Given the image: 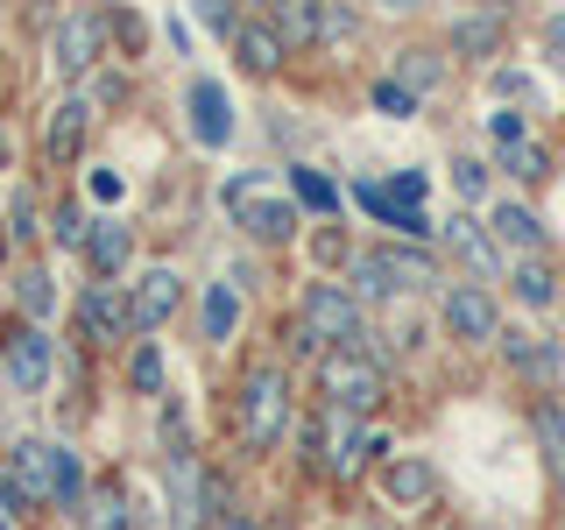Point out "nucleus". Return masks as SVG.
<instances>
[{
    "instance_id": "nucleus-1",
    "label": "nucleus",
    "mask_w": 565,
    "mask_h": 530,
    "mask_svg": "<svg viewBox=\"0 0 565 530\" xmlns=\"http://www.w3.org/2000/svg\"><path fill=\"white\" fill-rule=\"evenodd\" d=\"M361 297L347 283H311L305 290V318H297V347L305 353H332V347H361Z\"/></svg>"
},
{
    "instance_id": "nucleus-2",
    "label": "nucleus",
    "mask_w": 565,
    "mask_h": 530,
    "mask_svg": "<svg viewBox=\"0 0 565 530\" xmlns=\"http://www.w3.org/2000/svg\"><path fill=\"white\" fill-rule=\"evenodd\" d=\"M282 432H290V375L276 361H262L241 382V446L269 453V446H282Z\"/></svg>"
},
{
    "instance_id": "nucleus-3",
    "label": "nucleus",
    "mask_w": 565,
    "mask_h": 530,
    "mask_svg": "<svg viewBox=\"0 0 565 530\" xmlns=\"http://www.w3.org/2000/svg\"><path fill=\"white\" fill-rule=\"evenodd\" d=\"M353 297H367V305H382V297H403V290H424V283H438V262L424 255V247H367V255H353Z\"/></svg>"
},
{
    "instance_id": "nucleus-4",
    "label": "nucleus",
    "mask_w": 565,
    "mask_h": 530,
    "mask_svg": "<svg viewBox=\"0 0 565 530\" xmlns=\"http://www.w3.org/2000/svg\"><path fill=\"white\" fill-rule=\"evenodd\" d=\"M318 389H326V411L367 417V411L382 403V368L367 361L361 347H332L326 361H318Z\"/></svg>"
},
{
    "instance_id": "nucleus-5",
    "label": "nucleus",
    "mask_w": 565,
    "mask_h": 530,
    "mask_svg": "<svg viewBox=\"0 0 565 530\" xmlns=\"http://www.w3.org/2000/svg\"><path fill=\"white\" fill-rule=\"evenodd\" d=\"M0 502H8V509H43V502H57V446H50V438L14 446L8 481H0Z\"/></svg>"
},
{
    "instance_id": "nucleus-6",
    "label": "nucleus",
    "mask_w": 565,
    "mask_h": 530,
    "mask_svg": "<svg viewBox=\"0 0 565 530\" xmlns=\"http://www.w3.org/2000/svg\"><path fill=\"white\" fill-rule=\"evenodd\" d=\"M226 205H234V220L255 241H297V226H305L290 199H269V191H262V177H234V184H226Z\"/></svg>"
},
{
    "instance_id": "nucleus-7",
    "label": "nucleus",
    "mask_w": 565,
    "mask_h": 530,
    "mask_svg": "<svg viewBox=\"0 0 565 530\" xmlns=\"http://www.w3.org/2000/svg\"><path fill=\"white\" fill-rule=\"evenodd\" d=\"M446 332L459 347H494L502 340V311H494V297H488V283H446Z\"/></svg>"
},
{
    "instance_id": "nucleus-8",
    "label": "nucleus",
    "mask_w": 565,
    "mask_h": 530,
    "mask_svg": "<svg viewBox=\"0 0 565 530\" xmlns=\"http://www.w3.org/2000/svg\"><path fill=\"white\" fill-rule=\"evenodd\" d=\"M106 50V14H64L57 29H50V64L64 71V78H85V71L99 64Z\"/></svg>"
},
{
    "instance_id": "nucleus-9",
    "label": "nucleus",
    "mask_w": 565,
    "mask_h": 530,
    "mask_svg": "<svg viewBox=\"0 0 565 530\" xmlns=\"http://www.w3.org/2000/svg\"><path fill=\"white\" fill-rule=\"evenodd\" d=\"M78 332H85V347H114L120 332H135V311L114 297V283H93L78 297Z\"/></svg>"
},
{
    "instance_id": "nucleus-10",
    "label": "nucleus",
    "mask_w": 565,
    "mask_h": 530,
    "mask_svg": "<svg viewBox=\"0 0 565 530\" xmlns=\"http://www.w3.org/2000/svg\"><path fill=\"white\" fill-rule=\"evenodd\" d=\"M177 305H184V276H177V269H149V276L135 283V297H128L135 332H163Z\"/></svg>"
},
{
    "instance_id": "nucleus-11",
    "label": "nucleus",
    "mask_w": 565,
    "mask_h": 530,
    "mask_svg": "<svg viewBox=\"0 0 565 530\" xmlns=\"http://www.w3.org/2000/svg\"><path fill=\"white\" fill-rule=\"evenodd\" d=\"M382 495L396 509H431L438 502V467H431V459H417V453L388 459V467H382Z\"/></svg>"
},
{
    "instance_id": "nucleus-12",
    "label": "nucleus",
    "mask_w": 565,
    "mask_h": 530,
    "mask_svg": "<svg viewBox=\"0 0 565 530\" xmlns=\"http://www.w3.org/2000/svg\"><path fill=\"white\" fill-rule=\"evenodd\" d=\"M367 453H382L375 432H361V417L353 411H332V438H326V467L340 474V481H353V474L367 467Z\"/></svg>"
},
{
    "instance_id": "nucleus-13",
    "label": "nucleus",
    "mask_w": 565,
    "mask_h": 530,
    "mask_svg": "<svg viewBox=\"0 0 565 530\" xmlns=\"http://www.w3.org/2000/svg\"><path fill=\"white\" fill-rule=\"evenodd\" d=\"M191 135H199L205 149H226V135H234V99H226L220 78L191 85Z\"/></svg>"
},
{
    "instance_id": "nucleus-14",
    "label": "nucleus",
    "mask_w": 565,
    "mask_h": 530,
    "mask_svg": "<svg viewBox=\"0 0 565 530\" xmlns=\"http://www.w3.org/2000/svg\"><path fill=\"white\" fill-rule=\"evenodd\" d=\"M8 375L22 396H35V389L50 382V340H43V326H22V332H8Z\"/></svg>"
},
{
    "instance_id": "nucleus-15",
    "label": "nucleus",
    "mask_w": 565,
    "mask_h": 530,
    "mask_svg": "<svg viewBox=\"0 0 565 530\" xmlns=\"http://www.w3.org/2000/svg\"><path fill=\"white\" fill-rule=\"evenodd\" d=\"M234 57H241V71L269 78V71H282V57H290V43L276 35V22H241V29H234Z\"/></svg>"
},
{
    "instance_id": "nucleus-16",
    "label": "nucleus",
    "mask_w": 565,
    "mask_h": 530,
    "mask_svg": "<svg viewBox=\"0 0 565 530\" xmlns=\"http://www.w3.org/2000/svg\"><path fill=\"white\" fill-rule=\"evenodd\" d=\"M269 22L290 50H311L326 35V0H269Z\"/></svg>"
},
{
    "instance_id": "nucleus-17",
    "label": "nucleus",
    "mask_w": 565,
    "mask_h": 530,
    "mask_svg": "<svg viewBox=\"0 0 565 530\" xmlns=\"http://www.w3.org/2000/svg\"><path fill=\"white\" fill-rule=\"evenodd\" d=\"M488 234H494V247H509V255H537V247H544V220L530 205H494Z\"/></svg>"
},
{
    "instance_id": "nucleus-18",
    "label": "nucleus",
    "mask_w": 565,
    "mask_h": 530,
    "mask_svg": "<svg viewBox=\"0 0 565 530\" xmlns=\"http://www.w3.org/2000/svg\"><path fill=\"white\" fill-rule=\"evenodd\" d=\"M494 347L509 353V368H516V375H530L537 389H552V375H558V347L552 340H537V332H502Z\"/></svg>"
},
{
    "instance_id": "nucleus-19",
    "label": "nucleus",
    "mask_w": 565,
    "mask_h": 530,
    "mask_svg": "<svg viewBox=\"0 0 565 530\" xmlns=\"http://www.w3.org/2000/svg\"><path fill=\"white\" fill-rule=\"evenodd\" d=\"M85 128H93V106H85V93L57 99V114H50V128H43L50 156H57V163H71V156H78V141H85Z\"/></svg>"
},
{
    "instance_id": "nucleus-20",
    "label": "nucleus",
    "mask_w": 565,
    "mask_h": 530,
    "mask_svg": "<svg viewBox=\"0 0 565 530\" xmlns=\"http://www.w3.org/2000/svg\"><path fill=\"white\" fill-rule=\"evenodd\" d=\"M128 255H135V234H128L120 220H99V226H93V241H85V262H93V269L114 283L120 269H128Z\"/></svg>"
},
{
    "instance_id": "nucleus-21",
    "label": "nucleus",
    "mask_w": 565,
    "mask_h": 530,
    "mask_svg": "<svg viewBox=\"0 0 565 530\" xmlns=\"http://www.w3.org/2000/svg\"><path fill=\"white\" fill-rule=\"evenodd\" d=\"M452 50L459 57H494V50H502V14L481 8V14H467V22H452Z\"/></svg>"
},
{
    "instance_id": "nucleus-22",
    "label": "nucleus",
    "mask_w": 565,
    "mask_h": 530,
    "mask_svg": "<svg viewBox=\"0 0 565 530\" xmlns=\"http://www.w3.org/2000/svg\"><path fill=\"white\" fill-rule=\"evenodd\" d=\"M509 283H516V297H523L530 311H544V305L558 297V276H552V262H544V255H516V269H509Z\"/></svg>"
},
{
    "instance_id": "nucleus-23",
    "label": "nucleus",
    "mask_w": 565,
    "mask_h": 530,
    "mask_svg": "<svg viewBox=\"0 0 565 530\" xmlns=\"http://www.w3.org/2000/svg\"><path fill=\"white\" fill-rule=\"evenodd\" d=\"M502 170L516 177V184H544V177H552V149H544L537 135H523V141H509V149H502Z\"/></svg>"
},
{
    "instance_id": "nucleus-24",
    "label": "nucleus",
    "mask_w": 565,
    "mask_h": 530,
    "mask_svg": "<svg viewBox=\"0 0 565 530\" xmlns=\"http://www.w3.org/2000/svg\"><path fill=\"white\" fill-rule=\"evenodd\" d=\"M446 241L459 247V255H467L473 262V276H494V234H488V226H473L467 220V212H459V220L446 226Z\"/></svg>"
},
{
    "instance_id": "nucleus-25",
    "label": "nucleus",
    "mask_w": 565,
    "mask_h": 530,
    "mask_svg": "<svg viewBox=\"0 0 565 530\" xmlns=\"http://www.w3.org/2000/svg\"><path fill=\"white\" fill-rule=\"evenodd\" d=\"M78 530H128V495L120 488H99L78 502Z\"/></svg>"
},
{
    "instance_id": "nucleus-26",
    "label": "nucleus",
    "mask_w": 565,
    "mask_h": 530,
    "mask_svg": "<svg viewBox=\"0 0 565 530\" xmlns=\"http://www.w3.org/2000/svg\"><path fill=\"white\" fill-rule=\"evenodd\" d=\"M234 326H241V290L234 283H212L205 290V340H226Z\"/></svg>"
},
{
    "instance_id": "nucleus-27",
    "label": "nucleus",
    "mask_w": 565,
    "mask_h": 530,
    "mask_svg": "<svg viewBox=\"0 0 565 530\" xmlns=\"http://www.w3.org/2000/svg\"><path fill=\"white\" fill-rule=\"evenodd\" d=\"M530 424H537V438H544V459L565 474V411L552 396H537V403H530Z\"/></svg>"
},
{
    "instance_id": "nucleus-28",
    "label": "nucleus",
    "mask_w": 565,
    "mask_h": 530,
    "mask_svg": "<svg viewBox=\"0 0 565 530\" xmlns=\"http://www.w3.org/2000/svg\"><path fill=\"white\" fill-rule=\"evenodd\" d=\"M396 78L411 85V93H431L438 78H446V64H438V50H403V64H396Z\"/></svg>"
},
{
    "instance_id": "nucleus-29",
    "label": "nucleus",
    "mask_w": 565,
    "mask_h": 530,
    "mask_svg": "<svg viewBox=\"0 0 565 530\" xmlns=\"http://www.w3.org/2000/svg\"><path fill=\"white\" fill-rule=\"evenodd\" d=\"M14 297H22L29 318H50V311H57V290H50L43 269H22V276H14Z\"/></svg>"
},
{
    "instance_id": "nucleus-30",
    "label": "nucleus",
    "mask_w": 565,
    "mask_h": 530,
    "mask_svg": "<svg viewBox=\"0 0 565 530\" xmlns=\"http://www.w3.org/2000/svg\"><path fill=\"white\" fill-rule=\"evenodd\" d=\"M290 191H297V205H311V212H340V191L318 170H290Z\"/></svg>"
},
{
    "instance_id": "nucleus-31",
    "label": "nucleus",
    "mask_w": 565,
    "mask_h": 530,
    "mask_svg": "<svg viewBox=\"0 0 565 530\" xmlns=\"http://www.w3.org/2000/svg\"><path fill=\"white\" fill-rule=\"evenodd\" d=\"M128 382L141 389V396H156V389H163V353H156V340H141V347H135V361H128Z\"/></svg>"
},
{
    "instance_id": "nucleus-32",
    "label": "nucleus",
    "mask_w": 565,
    "mask_h": 530,
    "mask_svg": "<svg viewBox=\"0 0 565 530\" xmlns=\"http://www.w3.org/2000/svg\"><path fill=\"white\" fill-rule=\"evenodd\" d=\"M57 502L64 509L85 502V467H78V453H71V446H57Z\"/></svg>"
},
{
    "instance_id": "nucleus-33",
    "label": "nucleus",
    "mask_w": 565,
    "mask_h": 530,
    "mask_svg": "<svg viewBox=\"0 0 565 530\" xmlns=\"http://www.w3.org/2000/svg\"><path fill=\"white\" fill-rule=\"evenodd\" d=\"M452 191L467 205H481L488 199V163H473V156H452Z\"/></svg>"
},
{
    "instance_id": "nucleus-34",
    "label": "nucleus",
    "mask_w": 565,
    "mask_h": 530,
    "mask_svg": "<svg viewBox=\"0 0 565 530\" xmlns=\"http://www.w3.org/2000/svg\"><path fill=\"white\" fill-rule=\"evenodd\" d=\"M375 106H382L388 120H411V114H417V93H411L403 78H375Z\"/></svg>"
},
{
    "instance_id": "nucleus-35",
    "label": "nucleus",
    "mask_w": 565,
    "mask_h": 530,
    "mask_svg": "<svg viewBox=\"0 0 565 530\" xmlns=\"http://www.w3.org/2000/svg\"><path fill=\"white\" fill-rule=\"evenodd\" d=\"M50 234H57V247H85V241H93V226H85V212H78V205H57Z\"/></svg>"
},
{
    "instance_id": "nucleus-36",
    "label": "nucleus",
    "mask_w": 565,
    "mask_h": 530,
    "mask_svg": "<svg viewBox=\"0 0 565 530\" xmlns=\"http://www.w3.org/2000/svg\"><path fill=\"white\" fill-rule=\"evenodd\" d=\"M29 234H43V226H35V199L14 191V199H8V241H29Z\"/></svg>"
},
{
    "instance_id": "nucleus-37",
    "label": "nucleus",
    "mask_w": 565,
    "mask_h": 530,
    "mask_svg": "<svg viewBox=\"0 0 565 530\" xmlns=\"http://www.w3.org/2000/svg\"><path fill=\"white\" fill-rule=\"evenodd\" d=\"M199 22H205L212 35H234L241 14H234V0H199Z\"/></svg>"
},
{
    "instance_id": "nucleus-38",
    "label": "nucleus",
    "mask_w": 565,
    "mask_h": 530,
    "mask_svg": "<svg viewBox=\"0 0 565 530\" xmlns=\"http://www.w3.org/2000/svg\"><path fill=\"white\" fill-rule=\"evenodd\" d=\"M353 8H340V0H326V35H318V43H353Z\"/></svg>"
},
{
    "instance_id": "nucleus-39",
    "label": "nucleus",
    "mask_w": 565,
    "mask_h": 530,
    "mask_svg": "<svg viewBox=\"0 0 565 530\" xmlns=\"http://www.w3.org/2000/svg\"><path fill=\"white\" fill-rule=\"evenodd\" d=\"M120 93H128V78H120V71H99L93 93H85V106H106V99H120Z\"/></svg>"
},
{
    "instance_id": "nucleus-40",
    "label": "nucleus",
    "mask_w": 565,
    "mask_h": 530,
    "mask_svg": "<svg viewBox=\"0 0 565 530\" xmlns=\"http://www.w3.org/2000/svg\"><path fill=\"white\" fill-rule=\"evenodd\" d=\"M388 199H396V205H424V177H417V170H403L396 184H388Z\"/></svg>"
},
{
    "instance_id": "nucleus-41",
    "label": "nucleus",
    "mask_w": 565,
    "mask_h": 530,
    "mask_svg": "<svg viewBox=\"0 0 565 530\" xmlns=\"http://www.w3.org/2000/svg\"><path fill=\"white\" fill-rule=\"evenodd\" d=\"M488 135H494V141L509 149V141H523L530 128H523V114H494V120H488Z\"/></svg>"
},
{
    "instance_id": "nucleus-42",
    "label": "nucleus",
    "mask_w": 565,
    "mask_h": 530,
    "mask_svg": "<svg viewBox=\"0 0 565 530\" xmlns=\"http://www.w3.org/2000/svg\"><path fill=\"white\" fill-rule=\"evenodd\" d=\"M494 93H502V99H530V78H523V71H494Z\"/></svg>"
},
{
    "instance_id": "nucleus-43",
    "label": "nucleus",
    "mask_w": 565,
    "mask_h": 530,
    "mask_svg": "<svg viewBox=\"0 0 565 530\" xmlns=\"http://www.w3.org/2000/svg\"><path fill=\"white\" fill-rule=\"evenodd\" d=\"M544 50H552V57L565 64V8L552 14V22H544Z\"/></svg>"
},
{
    "instance_id": "nucleus-44",
    "label": "nucleus",
    "mask_w": 565,
    "mask_h": 530,
    "mask_svg": "<svg viewBox=\"0 0 565 530\" xmlns=\"http://www.w3.org/2000/svg\"><path fill=\"white\" fill-rule=\"evenodd\" d=\"M93 191H99V199H120V191H128V177H120V170H93Z\"/></svg>"
},
{
    "instance_id": "nucleus-45",
    "label": "nucleus",
    "mask_w": 565,
    "mask_h": 530,
    "mask_svg": "<svg viewBox=\"0 0 565 530\" xmlns=\"http://www.w3.org/2000/svg\"><path fill=\"white\" fill-rule=\"evenodd\" d=\"M311 247H318V262H340V255H347V241H340V234H318Z\"/></svg>"
},
{
    "instance_id": "nucleus-46",
    "label": "nucleus",
    "mask_w": 565,
    "mask_h": 530,
    "mask_svg": "<svg viewBox=\"0 0 565 530\" xmlns=\"http://www.w3.org/2000/svg\"><path fill=\"white\" fill-rule=\"evenodd\" d=\"M212 530H255V523H247V517H234V509H226V517L212 523Z\"/></svg>"
},
{
    "instance_id": "nucleus-47",
    "label": "nucleus",
    "mask_w": 565,
    "mask_h": 530,
    "mask_svg": "<svg viewBox=\"0 0 565 530\" xmlns=\"http://www.w3.org/2000/svg\"><path fill=\"white\" fill-rule=\"evenodd\" d=\"M481 8H494V14H509V8H516V0H481Z\"/></svg>"
},
{
    "instance_id": "nucleus-48",
    "label": "nucleus",
    "mask_w": 565,
    "mask_h": 530,
    "mask_svg": "<svg viewBox=\"0 0 565 530\" xmlns=\"http://www.w3.org/2000/svg\"><path fill=\"white\" fill-rule=\"evenodd\" d=\"M0 170H8V135H0Z\"/></svg>"
},
{
    "instance_id": "nucleus-49",
    "label": "nucleus",
    "mask_w": 565,
    "mask_h": 530,
    "mask_svg": "<svg viewBox=\"0 0 565 530\" xmlns=\"http://www.w3.org/2000/svg\"><path fill=\"white\" fill-rule=\"evenodd\" d=\"M382 8H417V0H382Z\"/></svg>"
},
{
    "instance_id": "nucleus-50",
    "label": "nucleus",
    "mask_w": 565,
    "mask_h": 530,
    "mask_svg": "<svg viewBox=\"0 0 565 530\" xmlns=\"http://www.w3.org/2000/svg\"><path fill=\"white\" fill-rule=\"evenodd\" d=\"M0 262H8V234H0Z\"/></svg>"
},
{
    "instance_id": "nucleus-51",
    "label": "nucleus",
    "mask_w": 565,
    "mask_h": 530,
    "mask_svg": "<svg viewBox=\"0 0 565 530\" xmlns=\"http://www.w3.org/2000/svg\"><path fill=\"white\" fill-rule=\"evenodd\" d=\"M0 530H14V523H8V517H0Z\"/></svg>"
}]
</instances>
